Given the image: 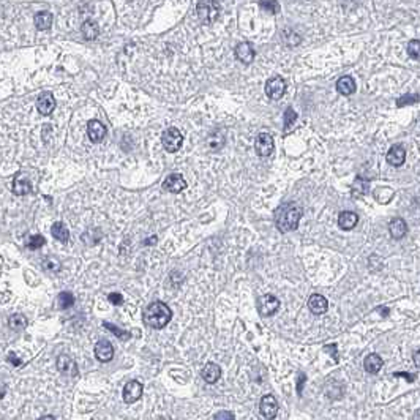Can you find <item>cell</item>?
I'll return each instance as SVG.
<instances>
[{"mask_svg":"<svg viewBox=\"0 0 420 420\" xmlns=\"http://www.w3.org/2000/svg\"><path fill=\"white\" fill-rule=\"evenodd\" d=\"M142 319H144V324L150 329H163L172 319V311L165 302L155 300L144 308Z\"/></svg>","mask_w":420,"mask_h":420,"instance_id":"obj_1","label":"cell"},{"mask_svg":"<svg viewBox=\"0 0 420 420\" xmlns=\"http://www.w3.org/2000/svg\"><path fill=\"white\" fill-rule=\"evenodd\" d=\"M300 218H302V209L300 207L286 206L281 210H278L277 218H275V223H277L278 231H281V233H289V231L297 229Z\"/></svg>","mask_w":420,"mask_h":420,"instance_id":"obj_2","label":"cell"},{"mask_svg":"<svg viewBox=\"0 0 420 420\" xmlns=\"http://www.w3.org/2000/svg\"><path fill=\"white\" fill-rule=\"evenodd\" d=\"M196 11H198V18L202 22L212 24L220 18L221 7H220L218 2H216V0H201V2L198 4Z\"/></svg>","mask_w":420,"mask_h":420,"instance_id":"obj_3","label":"cell"},{"mask_svg":"<svg viewBox=\"0 0 420 420\" xmlns=\"http://www.w3.org/2000/svg\"><path fill=\"white\" fill-rule=\"evenodd\" d=\"M161 141H163V147L168 152L174 153V152H177L182 147L183 136H182V133L179 132L177 128H168L166 132L163 133Z\"/></svg>","mask_w":420,"mask_h":420,"instance_id":"obj_4","label":"cell"},{"mask_svg":"<svg viewBox=\"0 0 420 420\" xmlns=\"http://www.w3.org/2000/svg\"><path fill=\"white\" fill-rule=\"evenodd\" d=\"M142 390H144V387L139 381H130L123 387L122 398L126 404H133L142 397Z\"/></svg>","mask_w":420,"mask_h":420,"instance_id":"obj_5","label":"cell"},{"mask_svg":"<svg viewBox=\"0 0 420 420\" xmlns=\"http://www.w3.org/2000/svg\"><path fill=\"white\" fill-rule=\"evenodd\" d=\"M93 352H95V357L98 362H101V364H108V362H111L114 357V347L106 338H103L95 344Z\"/></svg>","mask_w":420,"mask_h":420,"instance_id":"obj_6","label":"cell"},{"mask_svg":"<svg viewBox=\"0 0 420 420\" xmlns=\"http://www.w3.org/2000/svg\"><path fill=\"white\" fill-rule=\"evenodd\" d=\"M273 138L269 133H261L256 138L254 142V150L259 156H269L273 152Z\"/></svg>","mask_w":420,"mask_h":420,"instance_id":"obj_7","label":"cell"},{"mask_svg":"<svg viewBox=\"0 0 420 420\" xmlns=\"http://www.w3.org/2000/svg\"><path fill=\"white\" fill-rule=\"evenodd\" d=\"M286 92V82L281 78H272L266 84V93L270 100H280Z\"/></svg>","mask_w":420,"mask_h":420,"instance_id":"obj_8","label":"cell"},{"mask_svg":"<svg viewBox=\"0 0 420 420\" xmlns=\"http://www.w3.org/2000/svg\"><path fill=\"white\" fill-rule=\"evenodd\" d=\"M259 409H261V414H263L266 418L272 420L278 414V403L273 395H264L263 400H261Z\"/></svg>","mask_w":420,"mask_h":420,"instance_id":"obj_9","label":"cell"},{"mask_svg":"<svg viewBox=\"0 0 420 420\" xmlns=\"http://www.w3.org/2000/svg\"><path fill=\"white\" fill-rule=\"evenodd\" d=\"M57 370L65 376H70V378H75V376H78V364L68 356H59L57 357Z\"/></svg>","mask_w":420,"mask_h":420,"instance_id":"obj_10","label":"cell"},{"mask_svg":"<svg viewBox=\"0 0 420 420\" xmlns=\"http://www.w3.org/2000/svg\"><path fill=\"white\" fill-rule=\"evenodd\" d=\"M163 188L169 193H180L186 188V182L180 174H171L163 182Z\"/></svg>","mask_w":420,"mask_h":420,"instance_id":"obj_11","label":"cell"},{"mask_svg":"<svg viewBox=\"0 0 420 420\" xmlns=\"http://www.w3.org/2000/svg\"><path fill=\"white\" fill-rule=\"evenodd\" d=\"M87 136H89V139L95 144L103 141V138L106 136V126L100 120H90L87 123Z\"/></svg>","mask_w":420,"mask_h":420,"instance_id":"obj_12","label":"cell"},{"mask_svg":"<svg viewBox=\"0 0 420 420\" xmlns=\"http://www.w3.org/2000/svg\"><path fill=\"white\" fill-rule=\"evenodd\" d=\"M37 109L43 115H49L55 109V100H54L52 93H49V92L41 93L37 100Z\"/></svg>","mask_w":420,"mask_h":420,"instance_id":"obj_13","label":"cell"},{"mask_svg":"<svg viewBox=\"0 0 420 420\" xmlns=\"http://www.w3.org/2000/svg\"><path fill=\"white\" fill-rule=\"evenodd\" d=\"M259 305H261V311H263V314L266 316H272L278 311L280 308V300L275 297V296H264V297H261L259 300Z\"/></svg>","mask_w":420,"mask_h":420,"instance_id":"obj_14","label":"cell"},{"mask_svg":"<svg viewBox=\"0 0 420 420\" xmlns=\"http://www.w3.org/2000/svg\"><path fill=\"white\" fill-rule=\"evenodd\" d=\"M201 376H202V379H204L207 384H215L216 381L221 378V368L216 365V364H213V362H209V364L204 368H202Z\"/></svg>","mask_w":420,"mask_h":420,"instance_id":"obj_15","label":"cell"},{"mask_svg":"<svg viewBox=\"0 0 420 420\" xmlns=\"http://www.w3.org/2000/svg\"><path fill=\"white\" fill-rule=\"evenodd\" d=\"M308 308L314 314H324L327 311V308H329L327 299L324 296H321V294H313L308 299Z\"/></svg>","mask_w":420,"mask_h":420,"instance_id":"obj_16","label":"cell"},{"mask_svg":"<svg viewBox=\"0 0 420 420\" xmlns=\"http://www.w3.org/2000/svg\"><path fill=\"white\" fill-rule=\"evenodd\" d=\"M32 191V185L28 182V179H25L21 174H16L13 179V193L18 196H24Z\"/></svg>","mask_w":420,"mask_h":420,"instance_id":"obj_17","label":"cell"},{"mask_svg":"<svg viewBox=\"0 0 420 420\" xmlns=\"http://www.w3.org/2000/svg\"><path fill=\"white\" fill-rule=\"evenodd\" d=\"M385 158H387V163L389 165L398 168V166H401L404 163V160H406V150H404L401 146H394L392 149L387 152Z\"/></svg>","mask_w":420,"mask_h":420,"instance_id":"obj_18","label":"cell"},{"mask_svg":"<svg viewBox=\"0 0 420 420\" xmlns=\"http://www.w3.org/2000/svg\"><path fill=\"white\" fill-rule=\"evenodd\" d=\"M236 57L243 63H251L254 60V49L250 43H240L236 48Z\"/></svg>","mask_w":420,"mask_h":420,"instance_id":"obj_19","label":"cell"},{"mask_svg":"<svg viewBox=\"0 0 420 420\" xmlns=\"http://www.w3.org/2000/svg\"><path fill=\"white\" fill-rule=\"evenodd\" d=\"M389 231H390V236H392L394 239H397V240L403 239L408 233L406 221H404L403 218H394L389 224Z\"/></svg>","mask_w":420,"mask_h":420,"instance_id":"obj_20","label":"cell"},{"mask_svg":"<svg viewBox=\"0 0 420 420\" xmlns=\"http://www.w3.org/2000/svg\"><path fill=\"white\" fill-rule=\"evenodd\" d=\"M357 221H359V216L354 212H341L338 216V226L344 231L354 229Z\"/></svg>","mask_w":420,"mask_h":420,"instance_id":"obj_21","label":"cell"},{"mask_svg":"<svg viewBox=\"0 0 420 420\" xmlns=\"http://www.w3.org/2000/svg\"><path fill=\"white\" fill-rule=\"evenodd\" d=\"M337 90H338L341 95H344V96L352 95V93L356 92V81H354L351 76H343V78H340L338 82H337Z\"/></svg>","mask_w":420,"mask_h":420,"instance_id":"obj_22","label":"cell"},{"mask_svg":"<svg viewBox=\"0 0 420 420\" xmlns=\"http://www.w3.org/2000/svg\"><path fill=\"white\" fill-rule=\"evenodd\" d=\"M364 367L368 373L376 374L382 368V359L378 354H368L364 360Z\"/></svg>","mask_w":420,"mask_h":420,"instance_id":"obj_23","label":"cell"},{"mask_svg":"<svg viewBox=\"0 0 420 420\" xmlns=\"http://www.w3.org/2000/svg\"><path fill=\"white\" fill-rule=\"evenodd\" d=\"M51 234H52V237H54L55 240H59V242H62V243H67L68 239H70V233H68L67 226H65L63 223H60V221H57V223L52 224V228H51Z\"/></svg>","mask_w":420,"mask_h":420,"instance_id":"obj_24","label":"cell"},{"mask_svg":"<svg viewBox=\"0 0 420 420\" xmlns=\"http://www.w3.org/2000/svg\"><path fill=\"white\" fill-rule=\"evenodd\" d=\"M8 327L13 332H21L27 327V317L21 313H14L8 317Z\"/></svg>","mask_w":420,"mask_h":420,"instance_id":"obj_25","label":"cell"},{"mask_svg":"<svg viewBox=\"0 0 420 420\" xmlns=\"http://www.w3.org/2000/svg\"><path fill=\"white\" fill-rule=\"evenodd\" d=\"M52 25V14L48 11H41L35 16V27L38 30H48Z\"/></svg>","mask_w":420,"mask_h":420,"instance_id":"obj_26","label":"cell"},{"mask_svg":"<svg viewBox=\"0 0 420 420\" xmlns=\"http://www.w3.org/2000/svg\"><path fill=\"white\" fill-rule=\"evenodd\" d=\"M81 30H82V35H84L85 40H95L98 37V34H100V28H98V25L93 21H85L82 24Z\"/></svg>","mask_w":420,"mask_h":420,"instance_id":"obj_27","label":"cell"},{"mask_svg":"<svg viewBox=\"0 0 420 420\" xmlns=\"http://www.w3.org/2000/svg\"><path fill=\"white\" fill-rule=\"evenodd\" d=\"M57 303H59V308L68 310L70 307L75 305V296L71 293H68V291H63V293L59 294V297H57Z\"/></svg>","mask_w":420,"mask_h":420,"instance_id":"obj_28","label":"cell"},{"mask_svg":"<svg viewBox=\"0 0 420 420\" xmlns=\"http://www.w3.org/2000/svg\"><path fill=\"white\" fill-rule=\"evenodd\" d=\"M368 186H370L368 180L359 177V179L354 182V185H352V196H354V198H360V196H364V195L368 191Z\"/></svg>","mask_w":420,"mask_h":420,"instance_id":"obj_29","label":"cell"},{"mask_svg":"<svg viewBox=\"0 0 420 420\" xmlns=\"http://www.w3.org/2000/svg\"><path fill=\"white\" fill-rule=\"evenodd\" d=\"M103 327L105 329H108V330H111L112 334L117 337L119 340H122V341H125V340H130L132 338V334H130V332H126V330H122V329H119L117 326L115 324H111V322H103Z\"/></svg>","mask_w":420,"mask_h":420,"instance_id":"obj_30","label":"cell"},{"mask_svg":"<svg viewBox=\"0 0 420 420\" xmlns=\"http://www.w3.org/2000/svg\"><path fill=\"white\" fill-rule=\"evenodd\" d=\"M209 147L212 149V150H220L223 146H224V135L221 133V132H216V133H213L210 138H209Z\"/></svg>","mask_w":420,"mask_h":420,"instance_id":"obj_31","label":"cell"},{"mask_svg":"<svg viewBox=\"0 0 420 420\" xmlns=\"http://www.w3.org/2000/svg\"><path fill=\"white\" fill-rule=\"evenodd\" d=\"M45 243H46V239L43 237L41 234H37V236H32L30 239H28V242H27V248H28V250H38V248H41Z\"/></svg>","mask_w":420,"mask_h":420,"instance_id":"obj_32","label":"cell"},{"mask_svg":"<svg viewBox=\"0 0 420 420\" xmlns=\"http://www.w3.org/2000/svg\"><path fill=\"white\" fill-rule=\"evenodd\" d=\"M408 54L412 59H420V40H412L408 45Z\"/></svg>","mask_w":420,"mask_h":420,"instance_id":"obj_33","label":"cell"},{"mask_svg":"<svg viewBox=\"0 0 420 420\" xmlns=\"http://www.w3.org/2000/svg\"><path fill=\"white\" fill-rule=\"evenodd\" d=\"M259 5H261V8H264L266 11H270L273 14L278 13V10H280V5H278L277 0H263Z\"/></svg>","mask_w":420,"mask_h":420,"instance_id":"obj_34","label":"cell"},{"mask_svg":"<svg viewBox=\"0 0 420 420\" xmlns=\"http://www.w3.org/2000/svg\"><path fill=\"white\" fill-rule=\"evenodd\" d=\"M296 120H297V114H296L291 108H287L286 112H284V126H286V128L293 126Z\"/></svg>","mask_w":420,"mask_h":420,"instance_id":"obj_35","label":"cell"},{"mask_svg":"<svg viewBox=\"0 0 420 420\" xmlns=\"http://www.w3.org/2000/svg\"><path fill=\"white\" fill-rule=\"evenodd\" d=\"M108 299H109V302L112 303V305H117V307L123 303V296L120 293H111Z\"/></svg>","mask_w":420,"mask_h":420,"instance_id":"obj_36","label":"cell"},{"mask_svg":"<svg viewBox=\"0 0 420 420\" xmlns=\"http://www.w3.org/2000/svg\"><path fill=\"white\" fill-rule=\"evenodd\" d=\"M215 420H236L234 414L229 411H220L215 414Z\"/></svg>","mask_w":420,"mask_h":420,"instance_id":"obj_37","label":"cell"},{"mask_svg":"<svg viewBox=\"0 0 420 420\" xmlns=\"http://www.w3.org/2000/svg\"><path fill=\"white\" fill-rule=\"evenodd\" d=\"M418 100V95H409V96H403V98H400L398 100V106H404V105H409V103H415V101Z\"/></svg>","mask_w":420,"mask_h":420,"instance_id":"obj_38","label":"cell"},{"mask_svg":"<svg viewBox=\"0 0 420 420\" xmlns=\"http://www.w3.org/2000/svg\"><path fill=\"white\" fill-rule=\"evenodd\" d=\"M307 381V376L303 373H299V382H297V392L302 394V389H303V382Z\"/></svg>","mask_w":420,"mask_h":420,"instance_id":"obj_39","label":"cell"},{"mask_svg":"<svg viewBox=\"0 0 420 420\" xmlns=\"http://www.w3.org/2000/svg\"><path fill=\"white\" fill-rule=\"evenodd\" d=\"M8 360L11 362V364H13L14 367H19V365L22 364V362L16 357V354H14V352H10V354H8Z\"/></svg>","mask_w":420,"mask_h":420,"instance_id":"obj_40","label":"cell"},{"mask_svg":"<svg viewBox=\"0 0 420 420\" xmlns=\"http://www.w3.org/2000/svg\"><path fill=\"white\" fill-rule=\"evenodd\" d=\"M414 364L417 368H420V349L414 352Z\"/></svg>","mask_w":420,"mask_h":420,"instance_id":"obj_41","label":"cell"},{"mask_svg":"<svg viewBox=\"0 0 420 420\" xmlns=\"http://www.w3.org/2000/svg\"><path fill=\"white\" fill-rule=\"evenodd\" d=\"M395 376H403V378H406L409 382H412V381H414V376H412V374H409V373H397Z\"/></svg>","mask_w":420,"mask_h":420,"instance_id":"obj_42","label":"cell"},{"mask_svg":"<svg viewBox=\"0 0 420 420\" xmlns=\"http://www.w3.org/2000/svg\"><path fill=\"white\" fill-rule=\"evenodd\" d=\"M5 394H7V385H5V382L0 381V398H4Z\"/></svg>","mask_w":420,"mask_h":420,"instance_id":"obj_43","label":"cell"},{"mask_svg":"<svg viewBox=\"0 0 420 420\" xmlns=\"http://www.w3.org/2000/svg\"><path fill=\"white\" fill-rule=\"evenodd\" d=\"M155 243H156V236H153V237H150L147 240H144V245H155Z\"/></svg>","mask_w":420,"mask_h":420,"instance_id":"obj_44","label":"cell"},{"mask_svg":"<svg viewBox=\"0 0 420 420\" xmlns=\"http://www.w3.org/2000/svg\"><path fill=\"white\" fill-rule=\"evenodd\" d=\"M38 420H55V417L54 415H41Z\"/></svg>","mask_w":420,"mask_h":420,"instance_id":"obj_45","label":"cell"},{"mask_svg":"<svg viewBox=\"0 0 420 420\" xmlns=\"http://www.w3.org/2000/svg\"><path fill=\"white\" fill-rule=\"evenodd\" d=\"M379 311H381V313H382V314H384V316H387V314H389V310H387V308H384V310H382V308H381V310H379Z\"/></svg>","mask_w":420,"mask_h":420,"instance_id":"obj_46","label":"cell"},{"mask_svg":"<svg viewBox=\"0 0 420 420\" xmlns=\"http://www.w3.org/2000/svg\"><path fill=\"white\" fill-rule=\"evenodd\" d=\"M158 420H171V418H169V417H160Z\"/></svg>","mask_w":420,"mask_h":420,"instance_id":"obj_47","label":"cell"}]
</instances>
